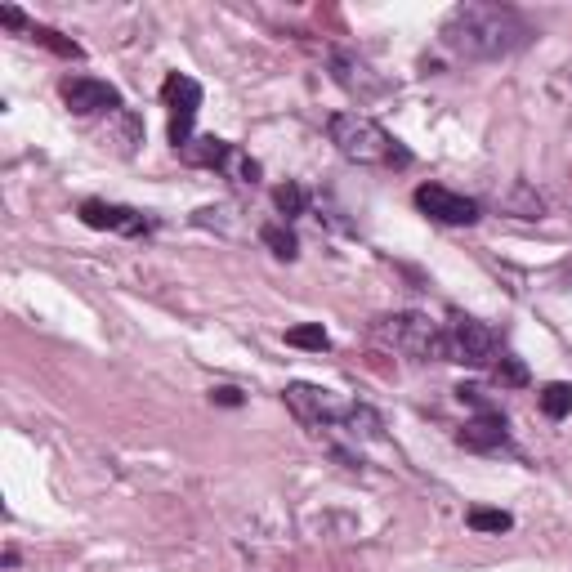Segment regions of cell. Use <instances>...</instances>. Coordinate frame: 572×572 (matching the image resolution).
I'll use <instances>...</instances> for the list:
<instances>
[{
    "label": "cell",
    "mask_w": 572,
    "mask_h": 572,
    "mask_svg": "<svg viewBox=\"0 0 572 572\" xmlns=\"http://www.w3.org/2000/svg\"><path fill=\"white\" fill-rule=\"evenodd\" d=\"M541 412L550 416V421H564L572 412V385L568 380H550L546 389H541Z\"/></svg>",
    "instance_id": "obj_16"
},
{
    "label": "cell",
    "mask_w": 572,
    "mask_h": 572,
    "mask_svg": "<svg viewBox=\"0 0 572 572\" xmlns=\"http://www.w3.org/2000/svg\"><path fill=\"white\" fill-rule=\"evenodd\" d=\"M340 429H345L349 438H371V443H376V438H385V421H380V412H371V407H349L345 412V421H340Z\"/></svg>",
    "instance_id": "obj_13"
},
{
    "label": "cell",
    "mask_w": 572,
    "mask_h": 572,
    "mask_svg": "<svg viewBox=\"0 0 572 572\" xmlns=\"http://www.w3.org/2000/svg\"><path fill=\"white\" fill-rule=\"evenodd\" d=\"M331 76H336V85L345 94H354L358 103H371L380 99V94H389V81L380 72H371V63H362L358 54L349 50H336L331 54Z\"/></svg>",
    "instance_id": "obj_9"
},
{
    "label": "cell",
    "mask_w": 572,
    "mask_h": 572,
    "mask_svg": "<svg viewBox=\"0 0 572 572\" xmlns=\"http://www.w3.org/2000/svg\"><path fill=\"white\" fill-rule=\"evenodd\" d=\"M286 345L291 349H327L331 345V336H327V327H322V322H304V327H291L286 331Z\"/></svg>",
    "instance_id": "obj_18"
},
{
    "label": "cell",
    "mask_w": 572,
    "mask_h": 572,
    "mask_svg": "<svg viewBox=\"0 0 572 572\" xmlns=\"http://www.w3.org/2000/svg\"><path fill=\"white\" fill-rule=\"evenodd\" d=\"M59 94H63L72 117H94V112H117L121 108V90L108 81H99V76H63Z\"/></svg>",
    "instance_id": "obj_8"
},
{
    "label": "cell",
    "mask_w": 572,
    "mask_h": 572,
    "mask_svg": "<svg viewBox=\"0 0 572 572\" xmlns=\"http://www.w3.org/2000/svg\"><path fill=\"white\" fill-rule=\"evenodd\" d=\"M371 336L385 349L421 362H447V327L425 313H385L371 322Z\"/></svg>",
    "instance_id": "obj_3"
},
{
    "label": "cell",
    "mask_w": 572,
    "mask_h": 572,
    "mask_svg": "<svg viewBox=\"0 0 572 572\" xmlns=\"http://www.w3.org/2000/svg\"><path fill=\"white\" fill-rule=\"evenodd\" d=\"M286 407H291L295 416H300L304 425H340L345 421V412L354 403H345V398L336 394V389H322V385H304V380H295V385H286Z\"/></svg>",
    "instance_id": "obj_6"
},
{
    "label": "cell",
    "mask_w": 572,
    "mask_h": 572,
    "mask_svg": "<svg viewBox=\"0 0 572 572\" xmlns=\"http://www.w3.org/2000/svg\"><path fill=\"white\" fill-rule=\"evenodd\" d=\"M81 224L90 228H108V233H121V237H139L152 228V219L135 211V206H117V202H99V197H90V202H81Z\"/></svg>",
    "instance_id": "obj_10"
},
{
    "label": "cell",
    "mask_w": 572,
    "mask_h": 572,
    "mask_svg": "<svg viewBox=\"0 0 572 572\" xmlns=\"http://www.w3.org/2000/svg\"><path fill=\"white\" fill-rule=\"evenodd\" d=\"M161 99L170 108V143L179 152L193 143V121H197V108H202V85L184 72H170L166 85H161Z\"/></svg>",
    "instance_id": "obj_5"
},
{
    "label": "cell",
    "mask_w": 572,
    "mask_h": 572,
    "mask_svg": "<svg viewBox=\"0 0 572 572\" xmlns=\"http://www.w3.org/2000/svg\"><path fill=\"white\" fill-rule=\"evenodd\" d=\"M564 273H568V278H572V260H568V264H564Z\"/></svg>",
    "instance_id": "obj_23"
},
{
    "label": "cell",
    "mask_w": 572,
    "mask_h": 572,
    "mask_svg": "<svg viewBox=\"0 0 572 572\" xmlns=\"http://www.w3.org/2000/svg\"><path fill=\"white\" fill-rule=\"evenodd\" d=\"M501 354V331L479 318H461L452 313L447 322V362H465V367H497Z\"/></svg>",
    "instance_id": "obj_4"
},
{
    "label": "cell",
    "mask_w": 572,
    "mask_h": 572,
    "mask_svg": "<svg viewBox=\"0 0 572 572\" xmlns=\"http://www.w3.org/2000/svg\"><path fill=\"white\" fill-rule=\"evenodd\" d=\"M465 523H470L474 532H510L514 519L505 510H488V505H474L470 514H465Z\"/></svg>",
    "instance_id": "obj_19"
},
{
    "label": "cell",
    "mask_w": 572,
    "mask_h": 572,
    "mask_svg": "<svg viewBox=\"0 0 572 572\" xmlns=\"http://www.w3.org/2000/svg\"><path fill=\"white\" fill-rule=\"evenodd\" d=\"M412 202H416V211L429 215L434 224H452V228L479 224V202L465 193H452V188H443V184H421Z\"/></svg>",
    "instance_id": "obj_7"
},
{
    "label": "cell",
    "mask_w": 572,
    "mask_h": 572,
    "mask_svg": "<svg viewBox=\"0 0 572 572\" xmlns=\"http://www.w3.org/2000/svg\"><path fill=\"white\" fill-rule=\"evenodd\" d=\"M273 206L282 211V219H300L304 211H309V193H304V184L286 179V184L273 188Z\"/></svg>",
    "instance_id": "obj_15"
},
{
    "label": "cell",
    "mask_w": 572,
    "mask_h": 572,
    "mask_svg": "<svg viewBox=\"0 0 572 572\" xmlns=\"http://www.w3.org/2000/svg\"><path fill=\"white\" fill-rule=\"evenodd\" d=\"M443 45L452 54L470 63H492L510 59V54L528 50L532 45V23L510 5H492V0H465V5L447 9L443 27H438Z\"/></svg>",
    "instance_id": "obj_1"
},
{
    "label": "cell",
    "mask_w": 572,
    "mask_h": 572,
    "mask_svg": "<svg viewBox=\"0 0 572 572\" xmlns=\"http://www.w3.org/2000/svg\"><path fill=\"white\" fill-rule=\"evenodd\" d=\"M492 380H497L501 389H523V385L532 380V376H528V362L514 358V354H501L497 367H492Z\"/></svg>",
    "instance_id": "obj_17"
},
{
    "label": "cell",
    "mask_w": 572,
    "mask_h": 572,
    "mask_svg": "<svg viewBox=\"0 0 572 572\" xmlns=\"http://www.w3.org/2000/svg\"><path fill=\"white\" fill-rule=\"evenodd\" d=\"M228 152H233V143L228 139H215V135H202V139H193L179 157L184 161H193V166H211V170H224V161H228Z\"/></svg>",
    "instance_id": "obj_12"
},
{
    "label": "cell",
    "mask_w": 572,
    "mask_h": 572,
    "mask_svg": "<svg viewBox=\"0 0 572 572\" xmlns=\"http://www.w3.org/2000/svg\"><path fill=\"white\" fill-rule=\"evenodd\" d=\"M32 41H36V45H45V50H54V54H63V59H81V45L68 41L63 32H54V27L32 23Z\"/></svg>",
    "instance_id": "obj_20"
},
{
    "label": "cell",
    "mask_w": 572,
    "mask_h": 572,
    "mask_svg": "<svg viewBox=\"0 0 572 572\" xmlns=\"http://www.w3.org/2000/svg\"><path fill=\"white\" fill-rule=\"evenodd\" d=\"M211 403H219V407H237V403H242V394H237L233 385H224V389H211Z\"/></svg>",
    "instance_id": "obj_22"
},
{
    "label": "cell",
    "mask_w": 572,
    "mask_h": 572,
    "mask_svg": "<svg viewBox=\"0 0 572 572\" xmlns=\"http://www.w3.org/2000/svg\"><path fill=\"white\" fill-rule=\"evenodd\" d=\"M0 23H5V27H14V32H18V27H27V18H23V9H14V5H0ZM27 32H32V27H27Z\"/></svg>",
    "instance_id": "obj_21"
},
{
    "label": "cell",
    "mask_w": 572,
    "mask_h": 572,
    "mask_svg": "<svg viewBox=\"0 0 572 572\" xmlns=\"http://www.w3.org/2000/svg\"><path fill=\"white\" fill-rule=\"evenodd\" d=\"M456 443L465 447V452H510V425H505L501 412H479L474 421L461 425V434H456Z\"/></svg>",
    "instance_id": "obj_11"
},
{
    "label": "cell",
    "mask_w": 572,
    "mask_h": 572,
    "mask_svg": "<svg viewBox=\"0 0 572 572\" xmlns=\"http://www.w3.org/2000/svg\"><path fill=\"white\" fill-rule=\"evenodd\" d=\"M327 135L336 143V152L345 161H358V166H394V170H407L412 166V152L403 148L385 126H376L371 117L362 112H336L327 121Z\"/></svg>",
    "instance_id": "obj_2"
},
{
    "label": "cell",
    "mask_w": 572,
    "mask_h": 572,
    "mask_svg": "<svg viewBox=\"0 0 572 572\" xmlns=\"http://www.w3.org/2000/svg\"><path fill=\"white\" fill-rule=\"evenodd\" d=\"M260 242L269 246L278 260H286V264L300 255V237L291 233V224H264V228H260Z\"/></svg>",
    "instance_id": "obj_14"
}]
</instances>
